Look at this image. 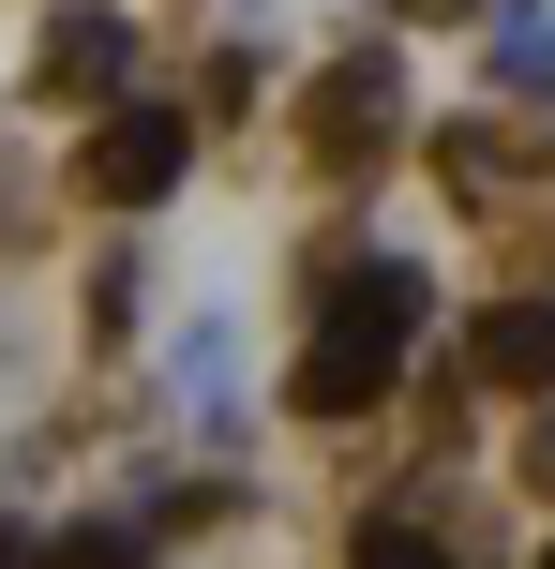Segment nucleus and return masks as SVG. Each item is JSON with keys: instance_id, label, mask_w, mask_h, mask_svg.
I'll return each mask as SVG.
<instances>
[{"instance_id": "nucleus-1", "label": "nucleus", "mask_w": 555, "mask_h": 569, "mask_svg": "<svg viewBox=\"0 0 555 569\" xmlns=\"http://www.w3.org/2000/svg\"><path fill=\"white\" fill-rule=\"evenodd\" d=\"M420 315H436V300H420L406 256H360L346 284H316V330H300V420H360V405H390Z\"/></svg>"}, {"instance_id": "nucleus-2", "label": "nucleus", "mask_w": 555, "mask_h": 569, "mask_svg": "<svg viewBox=\"0 0 555 569\" xmlns=\"http://www.w3.org/2000/svg\"><path fill=\"white\" fill-rule=\"evenodd\" d=\"M180 150H196V136H180V106H120L106 136H90V180H106L120 210H150V196L180 180Z\"/></svg>"}, {"instance_id": "nucleus-3", "label": "nucleus", "mask_w": 555, "mask_h": 569, "mask_svg": "<svg viewBox=\"0 0 555 569\" xmlns=\"http://www.w3.org/2000/svg\"><path fill=\"white\" fill-rule=\"evenodd\" d=\"M466 375L480 390H555V300H496L466 330Z\"/></svg>"}, {"instance_id": "nucleus-4", "label": "nucleus", "mask_w": 555, "mask_h": 569, "mask_svg": "<svg viewBox=\"0 0 555 569\" xmlns=\"http://www.w3.org/2000/svg\"><path fill=\"white\" fill-rule=\"evenodd\" d=\"M120 46H136V30H120V16H60V30H46V60H30V76H46L60 106H76V90H120Z\"/></svg>"}, {"instance_id": "nucleus-5", "label": "nucleus", "mask_w": 555, "mask_h": 569, "mask_svg": "<svg viewBox=\"0 0 555 569\" xmlns=\"http://www.w3.org/2000/svg\"><path fill=\"white\" fill-rule=\"evenodd\" d=\"M376 136H390V60H376V46H360V60H346V76H330V90H316V150H376Z\"/></svg>"}, {"instance_id": "nucleus-6", "label": "nucleus", "mask_w": 555, "mask_h": 569, "mask_svg": "<svg viewBox=\"0 0 555 569\" xmlns=\"http://www.w3.org/2000/svg\"><path fill=\"white\" fill-rule=\"evenodd\" d=\"M496 76H511V90H555V16H541V0L496 16Z\"/></svg>"}, {"instance_id": "nucleus-7", "label": "nucleus", "mask_w": 555, "mask_h": 569, "mask_svg": "<svg viewBox=\"0 0 555 569\" xmlns=\"http://www.w3.org/2000/svg\"><path fill=\"white\" fill-rule=\"evenodd\" d=\"M346 569H466V555H450L436 525H406V510H390V525H360V555H346Z\"/></svg>"}, {"instance_id": "nucleus-8", "label": "nucleus", "mask_w": 555, "mask_h": 569, "mask_svg": "<svg viewBox=\"0 0 555 569\" xmlns=\"http://www.w3.org/2000/svg\"><path fill=\"white\" fill-rule=\"evenodd\" d=\"M46 569H136V540L120 525H76V540H46Z\"/></svg>"}, {"instance_id": "nucleus-9", "label": "nucleus", "mask_w": 555, "mask_h": 569, "mask_svg": "<svg viewBox=\"0 0 555 569\" xmlns=\"http://www.w3.org/2000/svg\"><path fill=\"white\" fill-rule=\"evenodd\" d=\"M0 569H46V555H30V540H16V525H0Z\"/></svg>"}, {"instance_id": "nucleus-10", "label": "nucleus", "mask_w": 555, "mask_h": 569, "mask_svg": "<svg viewBox=\"0 0 555 569\" xmlns=\"http://www.w3.org/2000/svg\"><path fill=\"white\" fill-rule=\"evenodd\" d=\"M406 16H450V0H406Z\"/></svg>"}, {"instance_id": "nucleus-11", "label": "nucleus", "mask_w": 555, "mask_h": 569, "mask_svg": "<svg viewBox=\"0 0 555 569\" xmlns=\"http://www.w3.org/2000/svg\"><path fill=\"white\" fill-rule=\"evenodd\" d=\"M541 569H555V555H541Z\"/></svg>"}]
</instances>
